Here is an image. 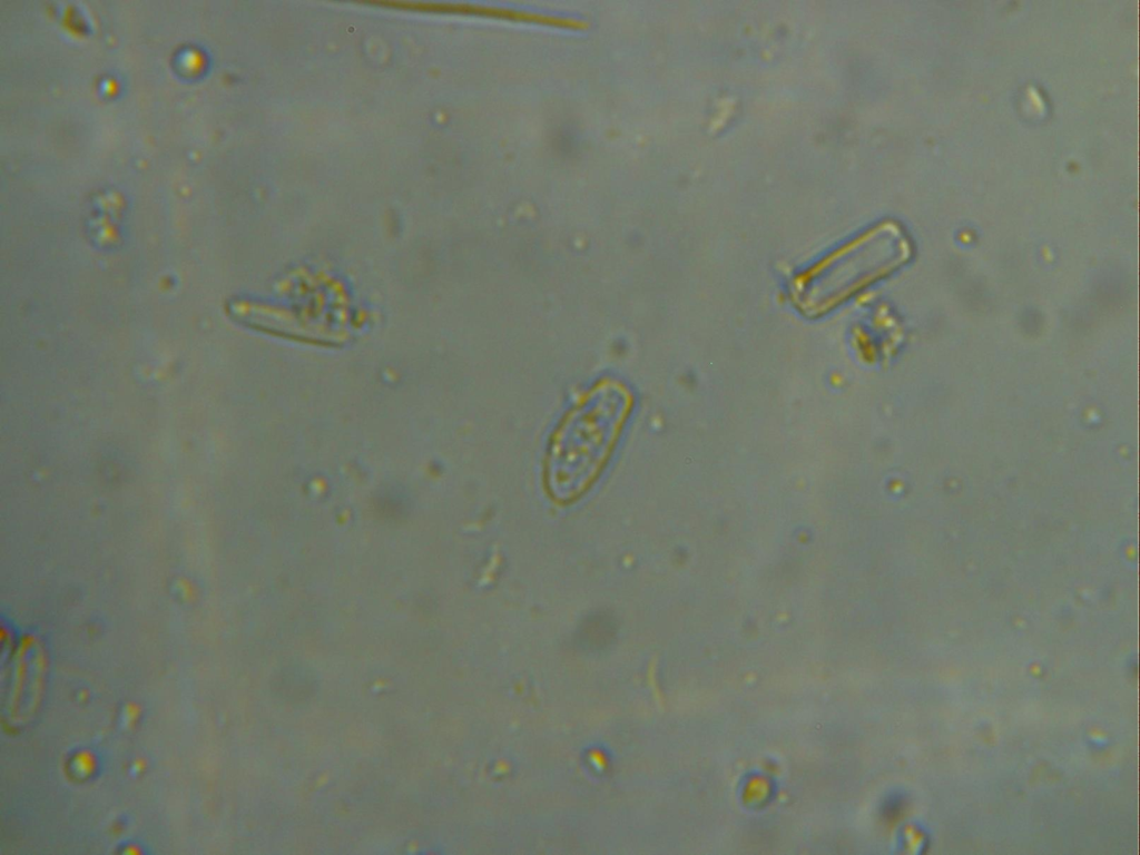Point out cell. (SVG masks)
I'll return each mask as SVG.
<instances>
[{
  "instance_id": "obj_1",
  "label": "cell",
  "mask_w": 1140,
  "mask_h": 855,
  "mask_svg": "<svg viewBox=\"0 0 1140 855\" xmlns=\"http://www.w3.org/2000/svg\"><path fill=\"white\" fill-rule=\"evenodd\" d=\"M907 253L901 230L893 224H883L835 250L796 279V302L806 313H823L900 264Z\"/></svg>"
}]
</instances>
